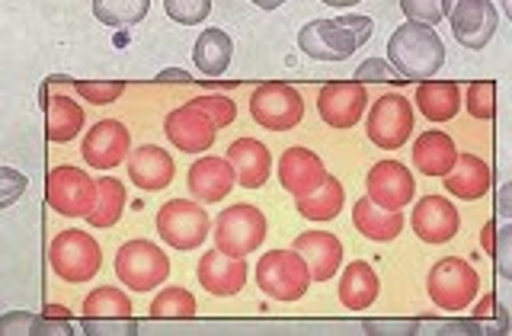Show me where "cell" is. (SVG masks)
Instances as JSON below:
<instances>
[{"label": "cell", "instance_id": "cell-1", "mask_svg": "<svg viewBox=\"0 0 512 336\" xmlns=\"http://www.w3.org/2000/svg\"><path fill=\"white\" fill-rule=\"evenodd\" d=\"M388 64L404 80L436 77V71L445 64V45L439 32L410 20L407 26H397L388 39Z\"/></svg>", "mask_w": 512, "mask_h": 336}, {"label": "cell", "instance_id": "cell-2", "mask_svg": "<svg viewBox=\"0 0 512 336\" xmlns=\"http://www.w3.org/2000/svg\"><path fill=\"white\" fill-rule=\"evenodd\" d=\"M368 16H340V20H311L298 32V48L317 61H346L372 36Z\"/></svg>", "mask_w": 512, "mask_h": 336}, {"label": "cell", "instance_id": "cell-3", "mask_svg": "<svg viewBox=\"0 0 512 336\" xmlns=\"http://www.w3.org/2000/svg\"><path fill=\"white\" fill-rule=\"evenodd\" d=\"M48 263H52L55 276L80 285L96 279V272L103 266V253L87 231H61L48 247Z\"/></svg>", "mask_w": 512, "mask_h": 336}, {"label": "cell", "instance_id": "cell-4", "mask_svg": "<svg viewBox=\"0 0 512 336\" xmlns=\"http://www.w3.org/2000/svg\"><path fill=\"white\" fill-rule=\"evenodd\" d=\"M256 285L276 301H298L308 295L311 272L298 250H269L256 263Z\"/></svg>", "mask_w": 512, "mask_h": 336}, {"label": "cell", "instance_id": "cell-5", "mask_svg": "<svg viewBox=\"0 0 512 336\" xmlns=\"http://www.w3.org/2000/svg\"><path fill=\"white\" fill-rule=\"evenodd\" d=\"M477 288H480V276L461 256H445V260H439L429 269L426 279V292L432 304L442 311H464L474 301Z\"/></svg>", "mask_w": 512, "mask_h": 336}, {"label": "cell", "instance_id": "cell-6", "mask_svg": "<svg viewBox=\"0 0 512 336\" xmlns=\"http://www.w3.org/2000/svg\"><path fill=\"white\" fill-rule=\"evenodd\" d=\"M116 276L132 292H151V288L164 285L170 276L167 253L154 247L151 240H128L116 253Z\"/></svg>", "mask_w": 512, "mask_h": 336}, {"label": "cell", "instance_id": "cell-7", "mask_svg": "<svg viewBox=\"0 0 512 336\" xmlns=\"http://www.w3.org/2000/svg\"><path fill=\"white\" fill-rule=\"evenodd\" d=\"M208 228H212L208 212L189 199H170L167 205H160V212H157V234L173 250L202 247L208 237Z\"/></svg>", "mask_w": 512, "mask_h": 336}, {"label": "cell", "instance_id": "cell-8", "mask_svg": "<svg viewBox=\"0 0 512 336\" xmlns=\"http://www.w3.org/2000/svg\"><path fill=\"white\" fill-rule=\"evenodd\" d=\"M266 240V215L256 205H231L215 221V244L228 256H250Z\"/></svg>", "mask_w": 512, "mask_h": 336}, {"label": "cell", "instance_id": "cell-9", "mask_svg": "<svg viewBox=\"0 0 512 336\" xmlns=\"http://www.w3.org/2000/svg\"><path fill=\"white\" fill-rule=\"evenodd\" d=\"M413 106L407 96L400 93H384L375 100L372 112H368V138L378 144L381 151H397L400 144L410 141L413 132Z\"/></svg>", "mask_w": 512, "mask_h": 336}, {"label": "cell", "instance_id": "cell-10", "mask_svg": "<svg viewBox=\"0 0 512 336\" xmlns=\"http://www.w3.org/2000/svg\"><path fill=\"white\" fill-rule=\"evenodd\" d=\"M45 196L58 215L87 218V212L93 208V199H96V183L77 167H68V164L52 167V173H48V180H45Z\"/></svg>", "mask_w": 512, "mask_h": 336}, {"label": "cell", "instance_id": "cell-11", "mask_svg": "<svg viewBox=\"0 0 512 336\" xmlns=\"http://www.w3.org/2000/svg\"><path fill=\"white\" fill-rule=\"evenodd\" d=\"M250 116L256 125L269 132H288L304 119V103L295 87L288 84H263L250 100Z\"/></svg>", "mask_w": 512, "mask_h": 336}, {"label": "cell", "instance_id": "cell-12", "mask_svg": "<svg viewBox=\"0 0 512 336\" xmlns=\"http://www.w3.org/2000/svg\"><path fill=\"white\" fill-rule=\"evenodd\" d=\"M368 106V93L362 87V80H330V84L320 87L317 96V109L320 119L330 128H352L359 125Z\"/></svg>", "mask_w": 512, "mask_h": 336}, {"label": "cell", "instance_id": "cell-13", "mask_svg": "<svg viewBox=\"0 0 512 336\" xmlns=\"http://www.w3.org/2000/svg\"><path fill=\"white\" fill-rule=\"evenodd\" d=\"M365 189H368V199L375 205L400 212V208L413 202L416 180H413L410 167H404L400 160H378L365 176Z\"/></svg>", "mask_w": 512, "mask_h": 336}, {"label": "cell", "instance_id": "cell-14", "mask_svg": "<svg viewBox=\"0 0 512 336\" xmlns=\"http://www.w3.org/2000/svg\"><path fill=\"white\" fill-rule=\"evenodd\" d=\"M448 20H452L455 39L464 48H471V52H480V48H487V42L496 36L500 13H496L490 0H458V4L448 10Z\"/></svg>", "mask_w": 512, "mask_h": 336}, {"label": "cell", "instance_id": "cell-15", "mask_svg": "<svg viewBox=\"0 0 512 336\" xmlns=\"http://www.w3.org/2000/svg\"><path fill=\"white\" fill-rule=\"evenodd\" d=\"M164 132H167L173 148H180L183 154H205L215 144L218 128H215V122L208 119L199 106L186 103V106L170 112Z\"/></svg>", "mask_w": 512, "mask_h": 336}, {"label": "cell", "instance_id": "cell-16", "mask_svg": "<svg viewBox=\"0 0 512 336\" xmlns=\"http://www.w3.org/2000/svg\"><path fill=\"white\" fill-rule=\"evenodd\" d=\"M80 154H84V160L90 167L112 170V167H119L128 154H132V135H128V128L122 122L103 119L87 132Z\"/></svg>", "mask_w": 512, "mask_h": 336}, {"label": "cell", "instance_id": "cell-17", "mask_svg": "<svg viewBox=\"0 0 512 336\" xmlns=\"http://www.w3.org/2000/svg\"><path fill=\"white\" fill-rule=\"evenodd\" d=\"M410 228H413L416 237L426 240V244H448V240H452L458 234V228H461V215L448 199L423 196L420 202L413 205Z\"/></svg>", "mask_w": 512, "mask_h": 336}, {"label": "cell", "instance_id": "cell-18", "mask_svg": "<svg viewBox=\"0 0 512 336\" xmlns=\"http://www.w3.org/2000/svg\"><path fill=\"white\" fill-rule=\"evenodd\" d=\"M199 282L208 295L215 298H231L237 295L247 282V263L244 256H228L221 250H205L199 260Z\"/></svg>", "mask_w": 512, "mask_h": 336}, {"label": "cell", "instance_id": "cell-19", "mask_svg": "<svg viewBox=\"0 0 512 336\" xmlns=\"http://www.w3.org/2000/svg\"><path fill=\"white\" fill-rule=\"evenodd\" d=\"M292 250H298V256L311 272V279H317V282H330L336 276V269L343 266V240L327 231L298 234Z\"/></svg>", "mask_w": 512, "mask_h": 336}, {"label": "cell", "instance_id": "cell-20", "mask_svg": "<svg viewBox=\"0 0 512 336\" xmlns=\"http://www.w3.org/2000/svg\"><path fill=\"white\" fill-rule=\"evenodd\" d=\"M324 160H320L311 148H288L279 160V183L292 196H308L320 183H324Z\"/></svg>", "mask_w": 512, "mask_h": 336}, {"label": "cell", "instance_id": "cell-21", "mask_svg": "<svg viewBox=\"0 0 512 336\" xmlns=\"http://www.w3.org/2000/svg\"><path fill=\"white\" fill-rule=\"evenodd\" d=\"M186 183H189V192L202 205H212L228 196L237 183V176H234V167L228 164V157H202L189 167Z\"/></svg>", "mask_w": 512, "mask_h": 336}, {"label": "cell", "instance_id": "cell-22", "mask_svg": "<svg viewBox=\"0 0 512 336\" xmlns=\"http://www.w3.org/2000/svg\"><path fill=\"white\" fill-rule=\"evenodd\" d=\"M173 157L157 148V144H144V148L128 154V180L144 192H160L173 183Z\"/></svg>", "mask_w": 512, "mask_h": 336}, {"label": "cell", "instance_id": "cell-23", "mask_svg": "<svg viewBox=\"0 0 512 336\" xmlns=\"http://www.w3.org/2000/svg\"><path fill=\"white\" fill-rule=\"evenodd\" d=\"M228 164L234 167V176H237L240 186L260 189L269 180L272 157H269L263 141H256V138H237L231 148H228Z\"/></svg>", "mask_w": 512, "mask_h": 336}, {"label": "cell", "instance_id": "cell-24", "mask_svg": "<svg viewBox=\"0 0 512 336\" xmlns=\"http://www.w3.org/2000/svg\"><path fill=\"white\" fill-rule=\"evenodd\" d=\"M493 180H490V167L474 154H461L455 160V167L445 173V189L452 192L461 202H477L490 192Z\"/></svg>", "mask_w": 512, "mask_h": 336}, {"label": "cell", "instance_id": "cell-25", "mask_svg": "<svg viewBox=\"0 0 512 336\" xmlns=\"http://www.w3.org/2000/svg\"><path fill=\"white\" fill-rule=\"evenodd\" d=\"M458 160V148L455 141L448 138L439 128H432V132H423L420 138L413 141V164L423 176H445L448 170L455 167Z\"/></svg>", "mask_w": 512, "mask_h": 336}, {"label": "cell", "instance_id": "cell-26", "mask_svg": "<svg viewBox=\"0 0 512 336\" xmlns=\"http://www.w3.org/2000/svg\"><path fill=\"white\" fill-rule=\"evenodd\" d=\"M352 221H356V231L368 240H378V244H388L400 231H404V215L394 212V208H381L368 196H362L352 205Z\"/></svg>", "mask_w": 512, "mask_h": 336}, {"label": "cell", "instance_id": "cell-27", "mask_svg": "<svg viewBox=\"0 0 512 336\" xmlns=\"http://www.w3.org/2000/svg\"><path fill=\"white\" fill-rule=\"evenodd\" d=\"M416 106L429 122H448L461 109V87L455 80H420Z\"/></svg>", "mask_w": 512, "mask_h": 336}, {"label": "cell", "instance_id": "cell-28", "mask_svg": "<svg viewBox=\"0 0 512 336\" xmlns=\"http://www.w3.org/2000/svg\"><path fill=\"white\" fill-rule=\"evenodd\" d=\"M378 272L368 266L365 260H356L343 269V279H340V301L343 308L349 311H365L372 308L375 298H378Z\"/></svg>", "mask_w": 512, "mask_h": 336}, {"label": "cell", "instance_id": "cell-29", "mask_svg": "<svg viewBox=\"0 0 512 336\" xmlns=\"http://www.w3.org/2000/svg\"><path fill=\"white\" fill-rule=\"evenodd\" d=\"M231 55H234V42H231L228 32H221V29H205L196 39V52H192L196 68L205 77H221L224 71H228Z\"/></svg>", "mask_w": 512, "mask_h": 336}, {"label": "cell", "instance_id": "cell-30", "mask_svg": "<svg viewBox=\"0 0 512 336\" xmlns=\"http://www.w3.org/2000/svg\"><path fill=\"white\" fill-rule=\"evenodd\" d=\"M343 202H346L343 183L333 180V176H324V183H320L314 192L298 196V215L308 221H330L343 212Z\"/></svg>", "mask_w": 512, "mask_h": 336}, {"label": "cell", "instance_id": "cell-31", "mask_svg": "<svg viewBox=\"0 0 512 336\" xmlns=\"http://www.w3.org/2000/svg\"><path fill=\"white\" fill-rule=\"evenodd\" d=\"M45 116H48V122H45L48 141H55V144L77 138L80 125H84V109L77 106V100H71V96H61V93L48 100Z\"/></svg>", "mask_w": 512, "mask_h": 336}, {"label": "cell", "instance_id": "cell-32", "mask_svg": "<svg viewBox=\"0 0 512 336\" xmlns=\"http://www.w3.org/2000/svg\"><path fill=\"white\" fill-rule=\"evenodd\" d=\"M122 212H125V183L112 180V176L96 180V199L87 212V221L93 228H112L122 218Z\"/></svg>", "mask_w": 512, "mask_h": 336}, {"label": "cell", "instance_id": "cell-33", "mask_svg": "<svg viewBox=\"0 0 512 336\" xmlns=\"http://www.w3.org/2000/svg\"><path fill=\"white\" fill-rule=\"evenodd\" d=\"M84 317L90 320H128L132 317V298H128L122 288H93L84 298Z\"/></svg>", "mask_w": 512, "mask_h": 336}, {"label": "cell", "instance_id": "cell-34", "mask_svg": "<svg viewBox=\"0 0 512 336\" xmlns=\"http://www.w3.org/2000/svg\"><path fill=\"white\" fill-rule=\"evenodd\" d=\"M151 10V0H93V13L103 26H138Z\"/></svg>", "mask_w": 512, "mask_h": 336}, {"label": "cell", "instance_id": "cell-35", "mask_svg": "<svg viewBox=\"0 0 512 336\" xmlns=\"http://www.w3.org/2000/svg\"><path fill=\"white\" fill-rule=\"evenodd\" d=\"M151 317L154 320H186L196 317V298H192L186 288H164L154 304H151Z\"/></svg>", "mask_w": 512, "mask_h": 336}, {"label": "cell", "instance_id": "cell-36", "mask_svg": "<svg viewBox=\"0 0 512 336\" xmlns=\"http://www.w3.org/2000/svg\"><path fill=\"white\" fill-rule=\"evenodd\" d=\"M68 333L64 324H55L52 317H36V314H26V311H13L0 317V333Z\"/></svg>", "mask_w": 512, "mask_h": 336}, {"label": "cell", "instance_id": "cell-37", "mask_svg": "<svg viewBox=\"0 0 512 336\" xmlns=\"http://www.w3.org/2000/svg\"><path fill=\"white\" fill-rule=\"evenodd\" d=\"M167 16L180 26H199L212 13V0H164Z\"/></svg>", "mask_w": 512, "mask_h": 336}, {"label": "cell", "instance_id": "cell-38", "mask_svg": "<svg viewBox=\"0 0 512 336\" xmlns=\"http://www.w3.org/2000/svg\"><path fill=\"white\" fill-rule=\"evenodd\" d=\"M74 87L93 106L116 103L122 96V90H125V84H119V80H106V84H103V80H74Z\"/></svg>", "mask_w": 512, "mask_h": 336}, {"label": "cell", "instance_id": "cell-39", "mask_svg": "<svg viewBox=\"0 0 512 336\" xmlns=\"http://www.w3.org/2000/svg\"><path fill=\"white\" fill-rule=\"evenodd\" d=\"M192 106H199L208 119L215 122V128H224L237 119V103L231 96H199V100H189Z\"/></svg>", "mask_w": 512, "mask_h": 336}, {"label": "cell", "instance_id": "cell-40", "mask_svg": "<svg viewBox=\"0 0 512 336\" xmlns=\"http://www.w3.org/2000/svg\"><path fill=\"white\" fill-rule=\"evenodd\" d=\"M493 96H496L493 80H477V84L468 87V112L474 119H493Z\"/></svg>", "mask_w": 512, "mask_h": 336}, {"label": "cell", "instance_id": "cell-41", "mask_svg": "<svg viewBox=\"0 0 512 336\" xmlns=\"http://www.w3.org/2000/svg\"><path fill=\"white\" fill-rule=\"evenodd\" d=\"M400 10L407 13L410 23L439 26L442 23V0H400Z\"/></svg>", "mask_w": 512, "mask_h": 336}, {"label": "cell", "instance_id": "cell-42", "mask_svg": "<svg viewBox=\"0 0 512 336\" xmlns=\"http://www.w3.org/2000/svg\"><path fill=\"white\" fill-rule=\"evenodd\" d=\"M29 180L13 167H0V212L10 208L13 202H20V196L26 192Z\"/></svg>", "mask_w": 512, "mask_h": 336}, {"label": "cell", "instance_id": "cell-43", "mask_svg": "<svg viewBox=\"0 0 512 336\" xmlns=\"http://www.w3.org/2000/svg\"><path fill=\"white\" fill-rule=\"evenodd\" d=\"M356 80H400L394 74V68L388 61H381V58H368L362 68L356 71Z\"/></svg>", "mask_w": 512, "mask_h": 336}, {"label": "cell", "instance_id": "cell-44", "mask_svg": "<svg viewBox=\"0 0 512 336\" xmlns=\"http://www.w3.org/2000/svg\"><path fill=\"white\" fill-rule=\"evenodd\" d=\"M250 4H256L260 10H279L285 0H250Z\"/></svg>", "mask_w": 512, "mask_h": 336}, {"label": "cell", "instance_id": "cell-45", "mask_svg": "<svg viewBox=\"0 0 512 336\" xmlns=\"http://www.w3.org/2000/svg\"><path fill=\"white\" fill-rule=\"evenodd\" d=\"M320 4H327V7H352V4H359V0H320Z\"/></svg>", "mask_w": 512, "mask_h": 336}, {"label": "cell", "instance_id": "cell-46", "mask_svg": "<svg viewBox=\"0 0 512 336\" xmlns=\"http://www.w3.org/2000/svg\"><path fill=\"white\" fill-rule=\"evenodd\" d=\"M490 304H493V298H484V301H480V311H477V314H487V311H490Z\"/></svg>", "mask_w": 512, "mask_h": 336}, {"label": "cell", "instance_id": "cell-47", "mask_svg": "<svg viewBox=\"0 0 512 336\" xmlns=\"http://www.w3.org/2000/svg\"><path fill=\"white\" fill-rule=\"evenodd\" d=\"M455 4H458V0H442V13L448 16V10H452Z\"/></svg>", "mask_w": 512, "mask_h": 336}]
</instances>
